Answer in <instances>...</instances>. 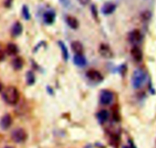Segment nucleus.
<instances>
[{
    "instance_id": "nucleus-15",
    "label": "nucleus",
    "mask_w": 156,
    "mask_h": 148,
    "mask_svg": "<svg viewBox=\"0 0 156 148\" xmlns=\"http://www.w3.org/2000/svg\"><path fill=\"white\" fill-rule=\"evenodd\" d=\"M23 59L22 58H20V57H16V58H15L12 60V65L13 68L16 69V70H20L23 67Z\"/></svg>"
},
{
    "instance_id": "nucleus-9",
    "label": "nucleus",
    "mask_w": 156,
    "mask_h": 148,
    "mask_svg": "<svg viewBox=\"0 0 156 148\" xmlns=\"http://www.w3.org/2000/svg\"><path fill=\"white\" fill-rule=\"evenodd\" d=\"M131 55L133 59L136 61H141L142 59V52L140 48L137 46H134L131 49Z\"/></svg>"
},
{
    "instance_id": "nucleus-6",
    "label": "nucleus",
    "mask_w": 156,
    "mask_h": 148,
    "mask_svg": "<svg viewBox=\"0 0 156 148\" xmlns=\"http://www.w3.org/2000/svg\"><path fill=\"white\" fill-rule=\"evenodd\" d=\"M99 52H100V54L101 55V56H103V58H111L113 56V53L111 51L110 48L108 45H106V44H102L100 45Z\"/></svg>"
},
{
    "instance_id": "nucleus-17",
    "label": "nucleus",
    "mask_w": 156,
    "mask_h": 148,
    "mask_svg": "<svg viewBox=\"0 0 156 148\" xmlns=\"http://www.w3.org/2000/svg\"><path fill=\"white\" fill-rule=\"evenodd\" d=\"M18 52H19V49H18V47L16 46V45L13 43L8 44L6 47V52L8 53V55H15L18 53Z\"/></svg>"
},
{
    "instance_id": "nucleus-24",
    "label": "nucleus",
    "mask_w": 156,
    "mask_h": 148,
    "mask_svg": "<svg viewBox=\"0 0 156 148\" xmlns=\"http://www.w3.org/2000/svg\"><path fill=\"white\" fill-rule=\"evenodd\" d=\"M78 1H79V2H80L81 5L86 6V5H87L88 3H89L90 0H78Z\"/></svg>"
},
{
    "instance_id": "nucleus-29",
    "label": "nucleus",
    "mask_w": 156,
    "mask_h": 148,
    "mask_svg": "<svg viewBox=\"0 0 156 148\" xmlns=\"http://www.w3.org/2000/svg\"><path fill=\"white\" fill-rule=\"evenodd\" d=\"M4 148H13L12 146H5V147H4Z\"/></svg>"
},
{
    "instance_id": "nucleus-27",
    "label": "nucleus",
    "mask_w": 156,
    "mask_h": 148,
    "mask_svg": "<svg viewBox=\"0 0 156 148\" xmlns=\"http://www.w3.org/2000/svg\"><path fill=\"white\" fill-rule=\"evenodd\" d=\"M123 148H136V147L134 146V144H133V143L130 141L129 145V146H125Z\"/></svg>"
},
{
    "instance_id": "nucleus-13",
    "label": "nucleus",
    "mask_w": 156,
    "mask_h": 148,
    "mask_svg": "<svg viewBox=\"0 0 156 148\" xmlns=\"http://www.w3.org/2000/svg\"><path fill=\"white\" fill-rule=\"evenodd\" d=\"M22 30H23V28H22V24L19 22H16V23L12 25V36L17 37V36L20 35L22 34Z\"/></svg>"
},
{
    "instance_id": "nucleus-4",
    "label": "nucleus",
    "mask_w": 156,
    "mask_h": 148,
    "mask_svg": "<svg viewBox=\"0 0 156 148\" xmlns=\"http://www.w3.org/2000/svg\"><path fill=\"white\" fill-rule=\"evenodd\" d=\"M100 102L104 105H108L111 104V102L113 100V94L111 91L108 90H103L100 94Z\"/></svg>"
},
{
    "instance_id": "nucleus-16",
    "label": "nucleus",
    "mask_w": 156,
    "mask_h": 148,
    "mask_svg": "<svg viewBox=\"0 0 156 148\" xmlns=\"http://www.w3.org/2000/svg\"><path fill=\"white\" fill-rule=\"evenodd\" d=\"M55 19V14L52 11H48L44 15V21L47 24H52Z\"/></svg>"
},
{
    "instance_id": "nucleus-10",
    "label": "nucleus",
    "mask_w": 156,
    "mask_h": 148,
    "mask_svg": "<svg viewBox=\"0 0 156 148\" xmlns=\"http://www.w3.org/2000/svg\"><path fill=\"white\" fill-rule=\"evenodd\" d=\"M71 48L76 55H82L83 52V45L78 41H74L72 42Z\"/></svg>"
},
{
    "instance_id": "nucleus-23",
    "label": "nucleus",
    "mask_w": 156,
    "mask_h": 148,
    "mask_svg": "<svg viewBox=\"0 0 156 148\" xmlns=\"http://www.w3.org/2000/svg\"><path fill=\"white\" fill-rule=\"evenodd\" d=\"M91 12L93 13V16H94L95 19H97L98 17V15H97V9H96L95 6H92V8H91Z\"/></svg>"
},
{
    "instance_id": "nucleus-19",
    "label": "nucleus",
    "mask_w": 156,
    "mask_h": 148,
    "mask_svg": "<svg viewBox=\"0 0 156 148\" xmlns=\"http://www.w3.org/2000/svg\"><path fill=\"white\" fill-rule=\"evenodd\" d=\"M59 46L61 48V51H62V55L64 57V60H67L68 59V52H67V48L66 47V45L63 43L62 42H59Z\"/></svg>"
},
{
    "instance_id": "nucleus-26",
    "label": "nucleus",
    "mask_w": 156,
    "mask_h": 148,
    "mask_svg": "<svg viewBox=\"0 0 156 148\" xmlns=\"http://www.w3.org/2000/svg\"><path fill=\"white\" fill-rule=\"evenodd\" d=\"M12 0H5V6L6 7H9L11 6Z\"/></svg>"
},
{
    "instance_id": "nucleus-18",
    "label": "nucleus",
    "mask_w": 156,
    "mask_h": 148,
    "mask_svg": "<svg viewBox=\"0 0 156 148\" xmlns=\"http://www.w3.org/2000/svg\"><path fill=\"white\" fill-rule=\"evenodd\" d=\"M109 112L106 110H102L100 112L97 114V117H98V120H100V123H104L105 121L108 120L109 118Z\"/></svg>"
},
{
    "instance_id": "nucleus-25",
    "label": "nucleus",
    "mask_w": 156,
    "mask_h": 148,
    "mask_svg": "<svg viewBox=\"0 0 156 148\" xmlns=\"http://www.w3.org/2000/svg\"><path fill=\"white\" fill-rule=\"evenodd\" d=\"M5 59V53L2 50H0V62Z\"/></svg>"
},
{
    "instance_id": "nucleus-12",
    "label": "nucleus",
    "mask_w": 156,
    "mask_h": 148,
    "mask_svg": "<svg viewBox=\"0 0 156 148\" xmlns=\"http://www.w3.org/2000/svg\"><path fill=\"white\" fill-rule=\"evenodd\" d=\"M73 62L79 67H83L86 65L87 60L83 54L82 55H75L74 58H73Z\"/></svg>"
},
{
    "instance_id": "nucleus-14",
    "label": "nucleus",
    "mask_w": 156,
    "mask_h": 148,
    "mask_svg": "<svg viewBox=\"0 0 156 148\" xmlns=\"http://www.w3.org/2000/svg\"><path fill=\"white\" fill-rule=\"evenodd\" d=\"M66 22H67V25L73 29H76L79 26V22H78L77 19L75 17L71 16H68L66 17Z\"/></svg>"
},
{
    "instance_id": "nucleus-5",
    "label": "nucleus",
    "mask_w": 156,
    "mask_h": 148,
    "mask_svg": "<svg viewBox=\"0 0 156 148\" xmlns=\"http://www.w3.org/2000/svg\"><path fill=\"white\" fill-rule=\"evenodd\" d=\"M87 76L90 80L94 81V82H101L103 80V77L101 75V73L98 71L94 70V69L88 71L87 72Z\"/></svg>"
},
{
    "instance_id": "nucleus-8",
    "label": "nucleus",
    "mask_w": 156,
    "mask_h": 148,
    "mask_svg": "<svg viewBox=\"0 0 156 148\" xmlns=\"http://www.w3.org/2000/svg\"><path fill=\"white\" fill-rule=\"evenodd\" d=\"M141 39H142V34H141L140 31L138 29L133 30L129 35V40L132 43H137V42H139L141 41Z\"/></svg>"
},
{
    "instance_id": "nucleus-11",
    "label": "nucleus",
    "mask_w": 156,
    "mask_h": 148,
    "mask_svg": "<svg viewBox=\"0 0 156 148\" xmlns=\"http://www.w3.org/2000/svg\"><path fill=\"white\" fill-rule=\"evenodd\" d=\"M115 9V5L112 2H106L102 7V13L104 15L112 14Z\"/></svg>"
},
{
    "instance_id": "nucleus-1",
    "label": "nucleus",
    "mask_w": 156,
    "mask_h": 148,
    "mask_svg": "<svg viewBox=\"0 0 156 148\" xmlns=\"http://www.w3.org/2000/svg\"><path fill=\"white\" fill-rule=\"evenodd\" d=\"M19 98H20V94H19V90L13 86L7 87L3 93L4 100L9 105H16L19 102Z\"/></svg>"
},
{
    "instance_id": "nucleus-28",
    "label": "nucleus",
    "mask_w": 156,
    "mask_h": 148,
    "mask_svg": "<svg viewBox=\"0 0 156 148\" xmlns=\"http://www.w3.org/2000/svg\"><path fill=\"white\" fill-rule=\"evenodd\" d=\"M2 87H3V86H2V84L0 83V91L2 90Z\"/></svg>"
},
{
    "instance_id": "nucleus-7",
    "label": "nucleus",
    "mask_w": 156,
    "mask_h": 148,
    "mask_svg": "<svg viewBox=\"0 0 156 148\" xmlns=\"http://www.w3.org/2000/svg\"><path fill=\"white\" fill-rule=\"evenodd\" d=\"M12 123V119L11 115L6 114L2 117V119L0 120V127L2 128V129L7 130L10 128Z\"/></svg>"
},
{
    "instance_id": "nucleus-20",
    "label": "nucleus",
    "mask_w": 156,
    "mask_h": 148,
    "mask_svg": "<svg viewBox=\"0 0 156 148\" xmlns=\"http://www.w3.org/2000/svg\"><path fill=\"white\" fill-rule=\"evenodd\" d=\"M26 80L27 84H29V85H31V84H34V81H35V78H34V74H33V72H28V73H27Z\"/></svg>"
},
{
    "instance_id": "nucleus-2",
    "label": "nucleus",
    "mask_w": 156,
    "mask_h": 148,
    "mask_svg": "<svg viewBox=\"0 0 156 148\" xmlns=\"http://www.w3.org/2000/svg\"><path fill=\"white\" fill-rule=\"evenodd\" d=\"M133 85L135 88H139L143 85L146 80V74L142 69H137L133 75Z\"/></svg>"
},
{
    "instance_id": "nucleus-3",
    "label": "nucleus",
    "mask_w": 156,
    "mask_h": 148,
    "mask_svg": "<svg viewBox=\"0 0 156 148\" xmlns=\"http://www.w3.org/2000/svg\"><path fill=\"white\" fill-rule=\"evenodd\" d=\"M11 137L15 143H20L25 141L27 139V134L22 128H17L12 132Z\"/></svg>"
},
{
    "instance_id": "nucleus-21",
    "label": "nucleus",
    "mask_w": 156,
    "mask_h": 148,
    "mask_svg": "<svg viewBox=\"0 0 156 148\" xmlns=\"http://www.w3.org/2000/svg\"><path fill=\"white\" fill-rule=\"evenodd\" d=\"M22 16H23L24 19H26V20L30 19V17H31L29 10H28V7H27L26 6H24L22 7Z\"/></svg>"
},
{
    "instance_id": "nucleus-22",
    "label": "nucleus",
    "mask_w": 156,
    "mask_h": 148,
    "mask_svg": "<svg viewBox=\"0 0 156 148\" xmlns=\"http://www.w3.org/2000/svg\"><path fill=\"white\" fill-rule=\"evenodd\" d=\"M61 5L65 8H68L70 6V0H59Z\"/></svg>"
}]
</instances>
